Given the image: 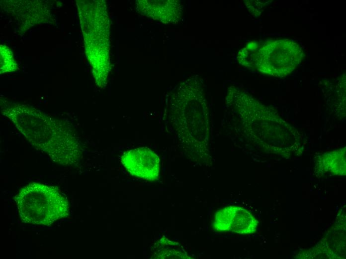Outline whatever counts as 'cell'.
Segmentation results:
<instances>
[{
  "mask_svg": "<svg viewBox=\"0 0 346 259\" xmlns=\"http://www.w3.org/2000/svg\"><path fill=\"white\" fill-rule=\"evenodd\" d=\"M32 146L47 153L55 162L70 165L81 153L77 137L71 126L29 108L16 107L3 114Z\"/></svg>",
  "mask_w": 346,
  "mask_h": 259,
  "instance_id": "obj_1",
  "label": "cell"
},
{
  "mask_svg": "<svg viewBox=\"0 0 346 259\" xmlns=\"http://www.w3.org/2000/svg\"><path fill=\"white\" fill-rule=\"evenodd\" d=\"M15 199L24 223L48 226L69 214L67 199L55 187L32 182L21 188Z\"/></svg>",
  "mask_w": 346,
  "mask_h": 259,
  "instance_id": "obj_2",
  "label": "cell"
},
{
  "mask_svg": "<svg viewBox=\"0 0 346 259\" xmlns=\"http://www.w3.org/2000/svg\"><path fill=\"white\" fill-rule=\"evenodd\" d=\"M271 53H266L268 59L258 70L277 77L291 73L301 63L302 51L292 40L281 39L269 42Z\"/></svg>",
  "mask_w": 346,
  "mask_h": 259,
  "instance_id": "obj_3",
  "label": "cell"
},
{
  "mask_svg": "<svg viewBox=\"0 0 346 259\" xmlns=\"http://www.w3.org/2000/svg\"><path fill=\"white\" fill-rule=\"evenodd\" d=\"M258 223L257 219L246 209L229 206L216 212L213 226L217 232L249 234L256 231Z\"/></svg>",
  "mask_w": 346,
  "mask_h": 259,
  "instance_id": "obj_4",
  "label": "cell"
},
{
  "mask_svg": "<svg viewBox=\"0 0 346 259\" xmlns=\"http://www.w3.org/2000/svg\"><path fill=\"white\" fill-rule=\"evenodd\" d=\"M121 162L134 176L149 181L159 178L160 158L147 147H139L124 152Z\"/></svg>",
  "mask_w": 346,
  "mask_h": 259,
  "instance_id": "obj_5",
  "label": "cell"
}]
</instances>
